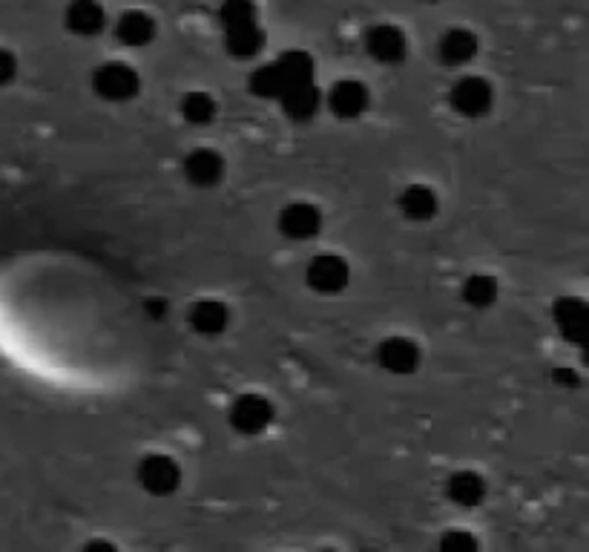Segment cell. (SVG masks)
<instances>
[{
    "instance_id": "6da1fadb",
    "label": "cell",
    "mask_w": 589,
    "mask_h": 552,
    "mask_svg": "<svg viewBox=\"0 0 589 552\" xmlns=\"http://www.w3.org/2000/svg\"><path fill=\"white\" fill-rule=\"evenodd\" d=\"M219 23L225 29V49L236 61H250L265 46V29L253 0H222Z\"/></svg>"
},
{
    "instance_id": "7a4b0ae2",
    "label": "cell",
    "mask_w": 589,
    "mask_h": 552,
    "mask_svg": "<svg viewBox=\"0 0 589 552\" xmlns=\"http://www.w3.org/2000/svg\"><path fill=\"white\" fill-rule=\"evenodd\" d=\"M141 84L144 81H141L138 69L127 61H118V58L98 64L90 75L92 95L104 104H115V107L136 101L141 95Z\"/></svg>"
},
{
    "instance_id": "3957f363",
    "label": "cell",
    "mask_w": 589,
    "mask_h": 552,
    "mask_svg": "<svg viewBox=\"0 0 589 552\" xmlns=\"http://www.w3.org/2000/svg\"><path fill=\"white\" fill-rule=\"evenodd\" d=\"M138 489L150 498H173L184 483V469L170 452H147L136 463Z\"/></svg>"
},
{
    "instance_id": "277c9868",
    "label": "cell",
    "mask_w": 589,
    "mask_h": 552,
    "mask_svg": "<svg viewBox=\"0 0 589 552\" xmlns=\"http://www.w3.org/2000/svg\"><path fill=\"white\" fill-rule=\"evenodd\" d=\"M351 279H354V268L337 251L314 253L305 262V285L317 297H342L348 291Z\"/></svg>"
},
{
    "instance_id": "5b68a950",
    "label": "cell",
    "mask_w": 589,
    "mask_h": 552,
    "mask_svg": "<svg viewBox=\"0 0 589 552\" xmlns=\"http://www.w3.org/2000/svg\"><path fill=\"white\" fill-rule=\"evenodd\" d=\"M276 420V403L262 391H242L227 409V423L236 435L262 437Z\"/></svg>"
},
{
    "instance_id": "8992f818",
    "label": "cell",
    "mask_w": 589,
    "mask_h": 552,
    "mask_svg": "<svg viewBox=\"0 0 589 552\" xmlns=\"http://www.w3.org/2000/svg\"><path fill=\"white\" fill-rule=\"evenodd\" d=\"M495 98H498V92H495V84L489 78H483L477 72H466L454 81L452 90H449V107L460 118L475 121V118H486L495 110Z\"/></svg>"
},
{
    "instance_id": "52a82bcc",
    "label": "cell",
    "mask_w": 589,
    "mask_h": 552,
    "mask_svg": "<svg viewBox=\"0 0 589 552\" xmlns=\"http://www.w3.org/2000/svg\"><path fill=\"white\" fill-rule=\"evenodd\" d=\"M322 228H325V213L311 199H294V202L279 207V213H276L279 236L288 242H296V245L314 242Z\"/></svg>"
},
{
    "instance_id": "ba28073f",
    "label": "cell",
    "mask_w": 589,
    "mask_h": 552,
    "mask_svg": "<svg viewBox=\"0 0 589 552\" xmlns=\"http://www.w3.org/2000/svg\"><path fill=\"white\" fill-rule=\"evenodd\" d=\"M322 110L340 121H360L371 110V87L360 78H340L322 92Z\"/></svg>"
},
{
    "instance_id": "9c48e42d",
    "label": "cell",
    "mask_w": 589,
    "mask_h": 552,
    "mask_svg": "<svg viewBox=\"0 0 589 552\" xmlns=\"http://www.w3.org/2000/svg\"><path fill=\"white\" fill-rule=\"evenodd\" d=\"M182 176L184 182L196 190H216L227 179V159L225 153H219L216 147H193L187 150L182 159Z\"/></svg>"
},
{
    "instance_id": "30bf717a",
    "label": "cell",
    "mask_w": 589,
    "mask_h": 552,
    "mask_svg": "<svg viewBox=\"0 0 589 552\" xmlns=\"http://www.w3.org/2000/svg\"><path fill=\"white\" fill-rule=\"evenodd\" d=\"M374 357H377V366L391 377H411L423 366V348L414 337H406V334H388L386 340L377 343Z\"/></svg>"
},
{
    "instance_id": "8fae6325",
    "label": "cell",
    "mask_w": 589,
    "mask_h": 552,
    "mask_svg": "<svg viewBox=\"0 0 589 552\" xmlns=\"http://www.w3.org/2000/svg\"><path fill=\"white\" fill-rule=\"evenodd\" d=\"M365 52L374 64L397 67L408 58V35L394 23H374L363 38Z\"/></svg>"
},
{
    "instance_id": "7c38bea8",
    "label": "cell",
    "mask_w": 589,
    "mask_h": 552,
    "mask_svg": "<svg viewBox=\"0 0 589 552\" xmlns=\"http://www.w3.org/2000/svg\"><path fill=\"white\" fill-rule=\"evenodd\" d=\"M233 322V311L227 305L225 299L219 297H202L196 299L190 308H187V325L196 337L202 340H216V337H225L227 328Z\"/></svg>"
},
{
    "instance_id": "4fadbf2b",
    "label": "cell",
    "mask_w": 589,
    "mask_h": 552,
    "mask_svg": "<svg viewBox=\"0 0 589 552\" xmlns=\"http://www.w3.org/2000/svg\"><path fill=\"white\" fill-rule=\"evenodd\" d=\"M552 325L555 331L575 348H584L589 337V308L581 297H558L552 302Z\"/></svg>"
},
{
    "instance_id": "5bb4252c",
    "label": "cell",
    "mask_w": 589,
    "mask_h": 552,
    "mask_svg": "<svg viewBox=\"0 0 589 552\" xmlns=\"http://www.w3.org/2000/svg\"><path fill=\"white\" fill-rule=\"evenodd\" d=\"M440 193L426 182H411L397 193V213L411 225H429L440 216Z\"/></svg>"
},
{
    "instance_id": "9a60e30c",
    "label": "cell",
    "mask_w": 589,
    "mask_h": 552,
    "mask_svg": "<svg viewBox=\"0 0 589 552\" xmlns=\"http://www.w3.org/2000/svg\"><path fill=\"white\" fill-rule=\"evenodd\" d=\"M477 52H480V38L466 26L446 29L437 41V58L449 69H466L469 64H475Z\"/></svg>"
},
{
    "instance_id": "2e32d148",
    "label": "cell",
    "mask_w": 589,
    "mask_h": 552,
    "mask_svg": "<svg viewBox=\"0 0 589 552\" xmlns=\"http://www.w3.org/2000/svg\"><path fill=\"white\" fill-rule=\"evenodd\" d=\"M446 501L457 509H477L489 495V481L477 469H454L452 475L443 483Z\"/></svg>"
},
{
    "instance_id": "e0dca14e",
    "label": "cell",
    "mask_w": 589,
    "mask_h": 552,
    "mask_svg": "<svg viewBox=\"0 0 589 552\" xmlns=\"http://www.w3.org/2000/svg\"><path fill=\"white\" fill-rule=\"evenodd\" d=\"M115 26V41L127 49H144L156 41L159 35V26H156V18L144 9H127L118 15Z\"/></svg>"
},
{
    "instance_id": "ac0fdd59",
    "label": "cell",
    "mask_w": 589,
    "mask_h": 552,
    "mask_svg": "<svg viewBox=\"0 0 589 552\" xmlns=\"http://www.w3.org/2000/svg\"><path fill=\"white\" fill-rule=\"evenodd\" d=\"M107 9L98 0H72L64 9V26L75 38H95L107 29Z\"/></svg>"
},
{
    "instance_id": "d6986e66",
    "label": "cell",
    "mask_w": 589,
    "mask_h": 552,
    "mask_svg": "<svg viewBox=\"0 0 589 552\" xmlns=\"http://www.w3.org/2000/svg\"><path fill=\"white\" fill-rule=\"evenodd\" d=\"M279 110L285 113L288 121H294V124H308V121H314L322 110V90L317 87V81H311V84H299L294 90H288L279 101Z\"/></svg>"
},
{
    "instance_id": "ffe728a7",
    "label": "cell",
    "mask_w": 589,
    "mask_h": 552,
    "mask_svg": "<svg viewBox=\"0 0 589 552\" xmlns=\"http://www.w3.org/2000/svg\"><path fill=\"white\" fill-rule=\"evenodd\" d=\"M460 299H463V305L472 308V311H489V308L498 305L500 282L492 274H486V271H475V274H469L463 279V285H460Z\"/></svg>"
},
{
    "instance_id": "44dd1931",
    "label": "cell",
    "mask_w": 589,
    "mask_h": 552,
    "mask_svg": "<svg viewBox=\"0 0 589 552\" xmlns=\"http://www.w3.org/2000/svg\"><path fill=\"white\" fill-rule=\"evenodd\" d=\"M179 115L187 127H210L219 115V101L216 95L207 90H190L184 92L182 101H179Z\"/></svg>"
},
{
    "instance_id": "7402d4cb",
    "label": "cell",
    "mask_w": 589,
    "mask_h": 552,
    "mask_svg": "<svg viewBox=\"0 0 589 552\" xmlns=\"http://www.w3.org/2000/svg\"><path fill=\"white\" fill-rule=\"evenodd\" d=\"M440 547L452 552H475L480 547V541H477L475 532H469V529L449 527L440 535Z\"/></svg>"
},
{
    "instance_id": "603a6c76",
    "label": "cell",
    "mask_w": 589,
    "mask_h": 552,
    "mask_svg": "<svg viewBox=\"0 0 589 552\" xmlns=\"http://www.w3.org/2000/svg\"><path fill=\"white\" fill-rule=\"evenodd\" d=\"M18 78V55L9 49H0V87H9Z\"/></svg>"
},
{
    "instance_id": "cb8c5ba5",
    "label": "cell",
    "mask_w": 589,
    "mask_h": 552,
    "mask_svg": "<svg viewBox=\"0 0 589 552\" xmlns=\"http://www.w3.org/2000/svg\"><path fill=\"white\" fill-rule=\"evenodd\" d=\"M423 3H443V0H423Z\"/></svg>"
}]
</instances>
